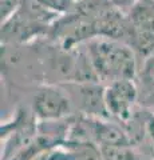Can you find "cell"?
Returning <instances> with one entry per match:
<instances>
[{"instance_id":"obj_4","label":"cell","mask_w":154,"mask_h":160,"mask_svg":"<svg viewBox=\"0 0 154 160\" xmlns=\"http://www.w3.org/2000/svg\"><path fill=\"white\" fill-rule=\"evenodd\" d=\"M39 122H56L75 115L71 99L61 84H42L24 95Z\"/></svg>"},{"instance_id":"obj_11","label":"cell","mask_w":154,"mask_h":160,"mask_svg":"<svg viewBox=\"0 0 154 160\" xmlns=\"http://www.w3.org/2000/svg\"><path fill=\"white\" fill-rule=\"evenodd\" d=\"M111 2L115 4V6H118L119 8H122L123 11H127V9L134 4L135 0H111Z\"/></svg>"},{"instance_id":"obj_12","label":"cell","mask_w":154,"mask_h":160,"mask_svg":"<svg viewBox=\"0 0 154 160\" xmlns=\"http://www.w3.org/2000/svg\"><path fill=\"white\" fill-rule=\"evenodd\" d=\"M141 151V149H140ZM138 160H153V156H151V153H146V152H142L141 151V156Z\"/></svg>"},{"instance_id":"obj_8","label":"cell","mask_w":154,"mask_h":160,"mask_svg":"<svg viewBox=\"0 0 154 160\" xmlns=\"http://www.w3.org/2000/svg\"><path fill=\"white\" fill-rule=\"evenodd\" d=\"M137 83L141 92H154V52L142 60Z\"/></svg>"},{"instance_id":"obj_6","label":"cell","mask_w":154,"mask_h":160,"mask_svg":"<svg viewBox=\"0 0 154 160\" xmlns=\"http://www.w3.org/2000/svg\"><path fill=\"white\" fill-rule=\"evenodd\" d=\"M71 99L75 115L110 119L105 103V84L99 82L62 83Z\"/></svg>"},{"instance_id":"obj_5","label":"cell","mask_w":154,"mask_h":160,"mask_svg":"<svg viewBox=\"0 0 154 160\" xmlns=\"http://www.w3.org/2000/svg\"><path fill=\"white\" fill-rule=\"evenodd\" d=\"M105 103L111 120L126 124L140 107V87L137 80L125 79L105 86Z\"/></svg>"},{"instance_id":"obj_3","label":"cell","mask_w":154,"mask_h":160,"mask_svg":"<svg viewBox=\"0 0 154 160\" xmlns=\"http://www.w3.org/2000/svg\"><path fill=\"white\" fill-rule=\"evenodd\" d=\"M39 133V120L28 104L18 103L12 116L0 126L2 160H11L27 148Z\"/></svg>"},{"instance_id":"obj_10","label":"cell","mask_w":154,"mask_h":160,"mask_svg":"<svg viewBox=\"0 0 154 160\" xmlns=\"http://www.w3.org/2000/svg\"><path fill=\"white\" fill-rule=\"evenodd\" d=\"M145 135L147 144L154 148V112L146 107H145Z\"/></svg>"},{"instance_id":"obj_13","label":"cell","mask_w":154,"mask_h":160,"mask_svg":"<svg viewBox=\"0 0 154 160\" xmlns=\"http://www.w3.org/2000/svg\"><path fill=\"white\" fill-rule=\"evenodd\" d=\"M151 156H153V160H154V151H153V155H151Z\"/></svg>"},{"instance_id":"obj_7","label":"cell","mask_w":154,"mask_h":160,"mask_svg":"<svg viewBox=\"0 0 154 160\" xmlns=\"http://www.w3.org/2000/svg\"><path fill=\"white\" fill-rule=\"evenodd\" d=\"M103 160H138L141 151L131 144H110L99 146Z\"/></svg>"},{"instance_id":"obj_9","label":"cell","mask_w":154,"mask_h":160,"mask_svg":"<svg viewBox=\"0 0 154 160\" xmlns=\"http://www.w3.org/2000/svg\"><path fill=\"white\" fill-rule=\"evenodd\" d=\"M23 0H0V16L2 22L12 16L22 6Z\"/></svg>"},{"instance_id":"obj_1","label":"cell","mask_w":154,"mask_h":160,"mask_svg":"<svg viewBox=\"0 0 154 160\" xmlns=\"http://www.w3.org/2000/svg\"><path fill=\"white\" fill-rule=\"evenodd\" d=\"M99 82L109 84L138 76V56L129 44L109 38H94L83 44Z\"/></svg>"},{"instance_id":"obj_2","label":"cell","mask_w":154,"mask_h":160,"mask_svg":"<svg viewBox=\"0 0 154 160\" xmlns=\"http://www.w3.org/2000/svg\"><path fill=\"white\" fill-rule=\"evenodd\" d=\"M62 15L40 0H23L22 6L9 19L2 22V46L27 44L48 38L56 20Z\"/></svg>"}]
</instances>
